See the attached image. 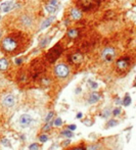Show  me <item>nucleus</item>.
Instances as JSON below:
<instances>
[{"label":"nucleus","mask_w":136,"mask_h":150,"mask_svg":"<svg viewBox=\"0 0 136 150\" xmlns=\"http://www.w3.org/2000/svg\"><path fill=\"white\" fill-rule=\"evenodd\" d=\"M96 1H100V0H96Z\"/></svg>","instance_id":"38"},{"label":"nucleus","mask_w":136,"mask_h":150,"mask_svg":"<svg viewBox=\"0 0 136 150\" xmlns=\"http://www.w3.org/2000/svg\"><path fill=\"white\" fill-rule=\"evenodd\" d=\"M54 72H55V75L59 78H67L68 76H69L70 69L66 65L61 63V65H57L56 67H55Z\"/></svg>","instance_id":"2"},{"label":"nucleus","mask_w":136,"mask_h":150,"mask_svg":"<svg viewBox=\"0 0 136 150\" xmlns=\"http://www.w3.org/2000/svg\"><path fill=\"white\" fill-rule=\"evenodd\" d=\"M2 47H3V49H4V50H6V51L10 52V51H13V50L17 47V41H15V39L7 37L2 41Z\"/></svg>","instance_id":"1"},{"label":"nucleus","mask_w":136,"mask_h":150,"mask_svg":"<svg viewBox=\"0 0 136 150\" xmlns=\"http://www.w3.org/2000/svg\"><path fill=\"white\" fill-rule=\"evenodd\" d=\"M61 119H56L54 121V126H61Z\"/></svg>","instance_id":"27"},{"label":"nucleus","mask_w":136,"mask_h":150,"mask_svg":"<svg viewBox=\"0 0 136 150\" xmlns=\"http://www.w3.org/2000/svg\"><path fill=\"white\" fill-rule=\"evenodd\" d=\"M53 117V112H49L48 115H47L46 119H45V121H46V123H49V121H50L51 119H52Z\"/></svg>","instance_id":"23"},{"label":"nucleus","mask_w":136,"mask_h":150,"mask_svg":"<svg viewBox=\"0 0 136 150\" xmlns=\"http://www.w3.org/2000/svg\"><path fill=\"white\" fill-rule=\"evenodd\" d=\"M29 149L30 150H38V149H39V145H38L37 143H34V144H32V145L30 146Z\"/></svg>","instance_id":"21"},{"label":"nucleus","mask_w":136,"mask_h":150,"mask_svg":"<svg viewBox=\"0 0 136 150\" xmlns=\"http://www.w3.org/2000/svg\"><path fill=\"white\" fill-rule=\"evenodd\" d=\"M120 112H121V109H120V108H116L115 110L113 111V115H120Z\"/></svg>","instance_id":"28"},{"label":"nucleus","mask_w":136,"mask_h":150,"mask_svg":"<svg viewBox=\"0 0 136 150\" xmlns=\"http://www.w3.org/2000/svg\"><path fill=\"white\" fill-rule=\"evenodd\" d=\"M77 117H78V119H80V117H82V113H78V115H77Z\"/></svg>","instance_id":"36"},{"label":"nucleus","mask_w":136,"mask_h":150,"mask_svg":"<svg viewBox=\"0 0 136 150\" xmlns=\"http://www.w3.org/2000/svg\"><path fill=\"white\" fill-rule=\"evenodd\" d=\"M52 19H53V17H49V19H47L46 21H45L43 24H42L41 29H45V28H46V27H48V26L51 24V22H52Z\"/></svg>","instance_id":"16"},{"label":"nucleus","mask_w":136,"mask_h":150,"mask_svg":"<svg viewBox=\"0 0 136 150\" xmlns=\"http://www.w3.org/2000/svg\"><path fill=\"white\" fill-rule=\"evenodd\" d=\"M72 150H85L83 147H75V148H73Z\"/></svg>","instance_id":"34"},{"label":"nucleus","mask_w":136,"mask_h":150,"mask_svg":"<svg viewBox=\"0 0 136 150\" xmlns=\"http://www.w3.org/2000/svg\"><path fill=\"white\" fill-rule=\"evenodd\" d=\"M51 4H52V5H57L56 0H51Z\"/></svg>","instance_id":"35"},{"label":"nucleus","mask_w":136,"mask_h":150,"mask_svg":"<svg viewBox=\"0 0 136 150\" xmlns=\"http://www.w3.org/2000/svg\"><path fill=\"white\" fill-rule=\"evenodd\" d=\"M61 50L59 49V47L52 48V49L49 51L48 54H47V58L49 59V61H50V63H53V61H54L55 59H56L57 57L61 55Z\"/></svg>","instance_id":"4"},{"label":"nucleus","mask_w":136,"mask_h":150,"mask_svg":"<svg viewBox=\"0 0 136 150\" xmlns=\"http://www.w3.org/2000/svg\"><path fill=\"white\" fill-rule=\"evenodd\" d=\"M46 10H47V12H49V13H54L55 10H56V7L52 4H48V5H46Z\"/></svg>","instance_id":"15"},{"label":"nucleus","mask_w":136,"mask_h":150,"mask_svg":"<svg viewBox=\"0 0 136 150\" xmlns=\"http://www.w3.org/2000/svg\"><path fill=\"white\" fill-rule=\"evenodd\" d=\"M130 103H131V97H130L129 95H126V96H125V98H124L123 104L127 106V105H129Z\"/></svg>","instance_id":"18"},{"label":"nucleus","mask_w":136,"mask_h":150,"mask_svg":"<svg viewBox=\"0 0 136 150\" xmlns=\"http://www.w3.org/2000/svg\"><path fill=\"white\" fill-rule=\"evenodd\" d=\"M50 127H51L50 124H47L46 126H44L43 130H44V131H49V130H50Z\"/></svg>","instance_id":"29"},{"label":"nucleus","mask_w":136,"mask_h":150,"mask_svg":"<svg viewBox=\"0 0 136 150\" xmlns=\"http://www.w3.org/2000/svg\"><path fill=\"white\" fill-rule=\"evenodd\" d=\"M47 41H49V39H45V40H43V43H41V46H42V47H44V46H45L47 43H48V42H47Z\"/></svg>","instance_id":"31"},{"label":"nucleus","mask_w":136,"mask_h":150,"mask_svg":"<svg viewBox=\"0 0 136 150\" xmlns=\"http://www.w3.org/2000/svg\"><path fill=\"white\" fill-rule=\"evenodd\" d=\"M22 22H23V24L25 26H30V25H31V23H32L31 19H30L29 17H24L23 19H22Z\"/></svg>","instance_id":"17"},{"label":"nucleus","mask_w":136,"mask_h":150,"mask_svg":"<svg viewBox=\"0 0 136 150\" xmlns=\"http://www.w3.org/2000/svg\"><path fill=\"white\" fill-rule=\"evenodd\" d=\"M81 4L82 6H83V8H85L86 10L89 9L90 7H92V4H91V1H90V0H82Z\"/></svg>","instance_id":"14"},{"label":"nucleus","mask_w":136,"mask_h":150,"mask_svg":"<svg viewBox=\"0 0 136 150\" xmlns=\"http://www.w3.org/2000/svg\"><path fill=\"white\" fill-rule=\"evenodd\" d=\"M109 109H105V112L103 115V117H109Z\"/></svg>","instance_id":"30"},{"label":"nucleus","mask_w":136,"mask_h":150,"mask_svg":"<svg viewBox=\"0 0 136 150\" xmlns=\"http://www.w3.org/2000/svg\"><path fill=\"white\" fill-rule=\"evenodd\" d=\"M86 150H97V146L96 145H90V146H88Z\"/></svg>","instance_id":"24"},{"label":"nucleus","mask_w":136,"mask_h":150,"mask_svg":"<svg viewBox=\"0 0 136 150\" xmlns=\"http://www.w3.org/2000/svg\"><path fill=\"white\" fill-rule=\"evenodd\" d=\"M71 15H72V17H73L74 19H81V17H82V13L78 8H73V9H72V11H71Z\"/></svg>","instance_id":"11"},{"label":"nucleus","mask_w":136,"mask_h":150,"mask_svg":"<svg viewBox=\"0 0 136 150\" xmlns=\"http://www.w3.org/2000/svg\"><path fill=\"white\" fill-rule=\"evenodd\" d=\"M89 84H90V85H91V88H92V89H96V88H97V84H96V83H94V82L89 81Z\"/></svg>","instance_id":"26"},{"label":"nucleus","mask_w":136,"mask_h":150,"mask_svg":"<svg viewBox=\"0 0 136 150\" xmlns=\"http://www.w3.org/2000/svg\"><path fill=\"white\" fill-rule=\"evenodd\" d=\"M15 8V3L9 1V2H5V3H2L1 6H0V9L3 11V12H8L10 11L11 9Z\"/></svg>","instance_id":"7"},{"label":"nucleus","mask_w":136,"mask_h":150,"mask_svg":"<svg viewBox=\"0 0 136 150\" xmlns=\"http://www.w3.org/2000/svg\"><path fill=\"white\" fill-rule=\"evenodd\" d=\"M0 36H1V33H0Z\"/></svg>","instance_id":"39"},{"label":"nucleus","mask_w":136,"mask_h":150,"mask_svg":"<svg viewBox=\"0 0 136 150\" xmlns=\"http://www.w3.org/2000/svg\"><path fill=\"white\" fill-rule=\"evenodd\" d=\"M70 59L73 63H80L83 59V56H82L81 53H75V54H73L70 57Z\"/></svg>","instance_id":"9"},{"label":"nucleus","mask_w":136,"mask_h":150,"mask_svg":"<svg viewBox=\"0 0 136 150\" xmlns=\"http://www.w3.org/2000/svg\"><path fill=\"white\" fill-rule=\"evenodd\" d=\"M63 144H65V145H69V144H70V141H66V142H63Z\"/></svg>","instance_id":"37"},{"label":"nucleus","mask_w":136,"mask_h":150,"mask_svg":"<svg viewBox=\"0 0 136 150\" xmlns=\"http://www.w3.org/2000/svg\"><path fill=\"white\" fill-rule=\"evenodd\" d=\"M128 65H129V59L126 58V57L117 61V67L120 71H124V69H126L128 67Z\"/></svg>","instance_id":"6"},{"label":"nucleus","mask_w":136,"mask_h":150,"mask_svg":"<svg viewBox=\"0 0 136 150\" xmlns=\"http://www.w3.org/2000/svg\"><path fill=\"white\" fill-rule=\"evenodd\" d=\"M115 55H116V52H115V49L114 48H105V50L103 51L101 53V57L105 61H107V63H111V61L114 60L115 58Z\"/></svg>","instance_id":"3"},{"label":"nucleus","mask_w":136,"mask_h":150,"mask_svg":"<svg viewBox=\"0 0 136 150\" xmlns=\"http://www.w3.org/2000/svg\"><path fill=\"white\" fill-rule=\"evenodd\" d=\"M78 35H79V31L76 29L74 30H70L69 32H68V36H69L71 39H74V38H77Z\"/></svg>","instance_id":"13"},{"label":"nucleus","mask_w":136,"mask_h":150,"mask_svg":"<svg viewBox=\"0 0 136 150\" xmlns=\"http://www.w3.org/2000/svg\"><path fill=\"white\" fill-rule=\"evenodd\" d=\"M22 61H23V59L22 58H17V60H15V63H17V65H21Z\"/></svg>","instance_id":"33"},{"label":"nucleus","mask_w":136,"mask_h":150,"mask_svg":"<svg viewBox=\"0 0 136 150\" xmlns=\"http://www.w3.org/2000/svg\"><path fill=\"white\" fill-rule=\"evenodd\" d=\"M8 67V60L5 58H0V71H6Z\"/></svg>","instance_id":"12"},{"label":"nucleus","mask_w":136,"mask_h":150,"mask_svg":"<svg viewBox=\"0 0 136 150\" xmlns=\"http://www.w3.org/2000/svg\"><path fill=\"white\" fill-rule=\"evenodd\" d=\"M99 98H100V95H99L98 93H96V92H94V93H92L91 95H90L89 103H91V104H93V103H96L97 101L99 100Z\"/></svg>","instance_id":"10"},{"label":"nucleus","mask_w":136,"mask_h":150,"mask_svg":"<svg viewBox=\"0 0 136 150\" xmlns=\"http://www.w3.org/2000/svg\"><path fill=\"white\" fill-rule=\"evenodd\" d=\"M15 96H13V95H7L6 97L4 98V100H3V104L7 107L13 106V105L15 104Z\"/></svg>","instance_id":"8"},{"label":"nucleus","mask_w":136,"mask_h":150,"mask_svg":"<svg viewBox=\"0 0 136 150\" xmlns=\"http://www.w3.org/2000/svg\"><path fill=\"white\" fill-rule=\"evenodd\" d=\"M2 144H3L4 146H8V147L10 146V143H9V141H8L7 139H3V140H2Z\"/></svg>","instance_id":"25"},{"label":"nucleus","mask_w":136,"mask_h":150,"mask_svg":"<svg viewBox=\"0 0 136 150\" xmlns=\"http://www.w3.org/2000/svg\"><path fill=\"white\" fill-rule=\"evenodd\" d=\"M39 140L41 142H46L48 140V137H47V135H41L39 137Z\"/></svg>","instance_id":"22"},{"label":"nucleus","mask_w":136,"mask_h":150,"mask_svg":"<svg viewBox=\"0 0 136 150\" xmlns=\"http://www.w3.org/2000/svg\"><path fill=\"white\" fill-rule=\"evenodd\" d=\"M68 128H69L70 131H71V130H72V131H74V130H76V125H71V126H69Z\"/></svg>","instance_id":"32"},{"label":"nucleus","mask_w":136,"mask_h":150,"mask_svg":"<svg viewBox=\"0 0 136 150\" xmlns=\"http://www.w3.org/2000/svg\"><path fill=\"white\" fill-rule=\"evenodd\" d=\"M61 135L65 136V137H68V138H72L74 136L71 131H63V133H61Z\"/></svg>","instance_id":"19"},{"label":"nucleus","mask_w":136,"mask_h":150,"mask_svg":"<svg viewBox=\"0 0 136 150\" xmlns=\"http://www.w3.org/2000/svg\"><path fill=\"white\" fill-rule=\"evenodd\" d=\"M31 123H32V117L29 115H23L20 117V124L23 127H28V126L31 125Z\"/></svg>","instance_id":"5"},{"label":"nucleus","mask_w":136,"mask_h":150,"mask_svg":"<svg viewBox=\"0 0 136 150\" xmlns=\"http://www.w3.org/2000/svg\"><path fill=\"white\" fill-rule=\"evenodd\" d=\"M117 122L115 121V119H109V123L107 124V128H109V127H114V126L117 125Z\"/></svg>","instance_id":"20"}]
</instances>
